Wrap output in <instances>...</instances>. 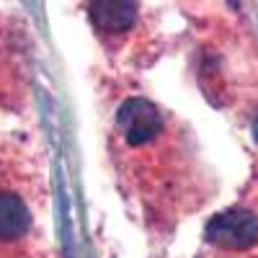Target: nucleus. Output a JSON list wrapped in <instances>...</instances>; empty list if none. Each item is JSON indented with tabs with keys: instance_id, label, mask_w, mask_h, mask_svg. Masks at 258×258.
<instances>
[{
	"instance_id": "f257e3e1",
	"label": "nucleus",
	"mask_w": 258,
	"mask_h": 258,
	"mask_svg": "<svg viewBox=\"0 0 258 258\" xmlns=\"http://www.w3.org/2000/svg\"><path fill=\"white\" fill-rule=\"evenodd\" d=\"M204 238L222 250H248L258 243V214L245 207H232L207 222Z\"/></svg>"
},
{
	"instance_id": "f03ea898",
	"label": "nucleus",
	"mask_w": 258,
	"mask_h": 258,
	"mask_svg": "<svg viewBox=\"0 0 258 258\" xmlns=\"http://www.w3.org/2000/svg\"><path fill=\"white\" fill-rule=\"evenodd\" d=\"M91 18L98 31L103 34H121L129 31L137 18V6L124 0H98L91 6Z\"/></svg>"
},
{
	"instance_id": "7ed1b4c3",
	"label": "nucleus",
	"mask_w": 258,
	"mask_h": 258,
	"mask_svg": "<svg viewBox=\"0 0 258 258\" xmlns=\"http://www.w3.org/2000/svg\"><path fill=\"white\" fill-rule=\"evenodd\" d=\"M31 227V214L21 197L11 191L0 194V243L21 240Z\"/></svg>"
},
{
	"instance_id": "20e7f679",
	"label": "nucleus",
	"mask_w": 258,
	"mask_h": 258,
	"mask_svg": "<svg viewBox=\"0 0 258 258\" xmlns=\"http://www.w3.org/2000/svg\"><path fill=\"white\" fill-rule=\"evenodd\" d=\"M253 137H255V142H258V119L253 121Z\"/></svg>"
}]
</instances>
